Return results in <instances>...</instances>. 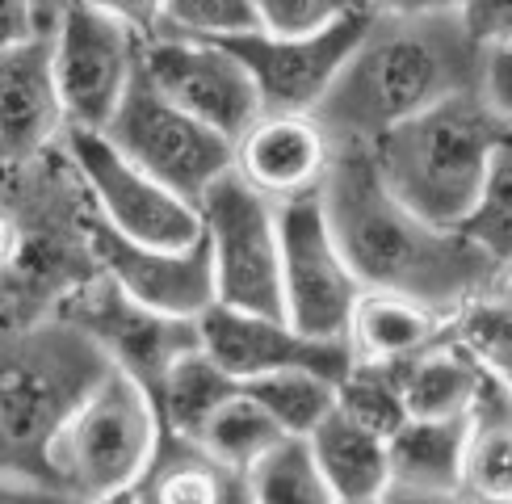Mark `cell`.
Returning <instances> with one entry per match:
<instances>
[{
    "instance_id": "6da1fadb",
    "label": "cell",
    "mask_w": 512,
    "mask_h": 504,
    "mask_svg": "<svg viewBox=\"0 0 512 504\" xmlns=\"http://www.w3.org/2000/svg\"><path fill=\"white\" fill-rule=\"evenodd\" d=\"M483 47L462 5H374L332 93L311 114L332 147H374L403 122L475 93Z\"/></svg>"
},
{
    "instance_id": "7a4b0ae2",
    "label": "cell",
    "mask_w": 512,
    "mask_h": 504,
    "mask_svg": "<svg viewBox=\"0 0 512 504\" xmlns=\"http://www.w3.org/2000/svg\"><path fill=\"white\" fill-rule=\"evenodd\" d=\"M319 202L361 290L399 294L437 315H454L500 278L462 231H441L391 198L370 147H332Z\"/></svg>"
},
{
    "instance_id": "3957f363",
    "label": "cell",
    "mask_w": 512,
    "mask_h": 504,
    "mask_svg": "<svg viewBox=\"0 0 512 504\" xmlns=\"http://www.w3.org/2000/svg\"><path fill=\"white\" fill-rule=\"evenodd\" d=\"M105 374L97 345L55 315L0 328V475L51 488L55 437Z\"/></svg>"
},
{
    "instance_id": "277c9868",
    "label": "cell",
    "mask_w": 512,
    "mask_h": 504,
    "mask_svg": "<svg viewBox=\"0 0 512 504\" xmlns=\"http://www.w3.org/2000/svg\"><path fill=\"white\" fill-rule=\"evenodd\" d=\"M508 139L512 126L500 122L475 89L382 135L370 156L399 206L441 231H458L471 219L487 168Z\"/></svg>"
},
{
    "instance_id": "5b68a950",
    "label": "cell",
    "mask_w": 512,
    "mask_h": 504,
    "mask_svg": "<svg viewBox=\"0 0 512 504\" xmlns=\"http://www.w3.org/2000/svg\"><path fill=\"white\" fill-rule=\"evenodd\" d=\"M156 404L135 378L110 370L51 446V488L72 504L131 496L160 446Z\"/></svg>"
},
{
    "instance_id": "8992f818",
    "label": "cell",
    "mask_w": 512,
    "mask_h": 504,
    "mask_svg": "<svg viewBox=\"0 0 512 504\" xmlns=\"http://www.w3.org/2000/svg\"><path fill=\"white\" fill-rule=\"evenodd\" d=\"M135 5H63L51 42L68 135H101L143 63Z\"/></svg>"
},
{
    "instance_id": "52a82bcc",
    "label": "cell",
    "mask_w": 512,
    "mask_h": 504,
    "mask_svg": "<svg viewBox=\"0 0 512 504\" xmlns=\"http://www.w3.org/2000/svg\"><path fill=\"white\" fill-rule=\"evenodd\" d=\"M101 139L126 164H135L139 173L173 189L189 206H198L223 177L236 173V143L177 110L173 101L160 97L143 80V72L135 76L131 93L122 97L118 114L101 131Z\"/></svg>"
},
{
    "instance_id": "ba28073f",
    "label": "cell",
    "mask_w": 512,
    "mask_h": 504,
    "mask_svg": "<svg viewBox=\"0 0 512 504\" xmlns=\"http://www.w3.org/2000/svg\"><path fill=\"white\" fill-rule=\"evenodd\" d=\"M198 227L215 282V307L286 320L277 206L231 173L198 202Z\"/></svg>"
},
{
    "instance_id": "9c48e42d",
    "label": "cell",
    "mask_w": 512,
    "mask_h": 504,
    "mask_svg": "<svg viewBox=\"0 0 512 504\" xmlns=\"http://www.w3.org/2000/svg\"><path fill=\"white\" fill-rule=\"evenodd\" d=\"M277 240H282V315L311 341L345 345L361 282L340 252L319 194L277 206Z\"/></svg>"
},
{
    "instance_id": "30bf717a",
    "label": "cell",
    "mask_w": 512,
    "mask_h": 504,
    "mask_svg": "<svg viewBox=\"0 0 512 504\" xmlns=\"http://www.w3.org/2000/svg\"><path fill=\"white\" fill-rule=\"evenodd\" d=\"M63 156L89 198L93 219L118 240L139 248H194L202 240L198 206L126 164L101 135H63Z\"/></svg>"
},
{
    "instance_id": "8fae6325",
    "label": "cell",
    "mask_w": 512,
    "mask_h": 504,
    "mask_svg": "<svg viewBox=\"0 0 512 504\" xmlns=\"http://www.w3.org/2000/svg\"><path fill=\"white\" fill-rule=\"evenodd\" d=\"M47 315L80 328L97 345V353L110 362V370L135 378L147 395L164 383V374L173 370L185 353H194L202 345L198 324L168 320V315H156V311L131 303L122 290L105 282L101 273H89V278L76 282L72 290H63Z\"/></svg>"
},
{
    "instance_id": "7c38bea8",
    "label": "cell",
    "mask_w": 512,
    "mask_h": 504,
    "mask_svg": "<svg viewBox=\"0 0 512 504\" xmlns=\"http://www.w3.org/2000/svg\"><path fill=\"white\" fill-rule=\"evenodd\" d=\"M370 17H374V5H345V13L324 34H311V38L252 34V38L231 42L227 51L248 68L265 114L311 118L332 93L340 68L349 63L353 47L366 34Z\"/></svg>"
},
{
    "instance_id": "4fadbf2b",
    "label": "cell",
    "mask_w": 512,
    "mask_h": 504,
    "mask_svg": "<svg viewBox=\"0 0 512 504\" xmlns=\"http://www.w3.org/2000/svg\"><path fill=\"white\" fill-rule=\"evenodd\" d=\"M139 72L160 97L231 143H240L265 114L248 68L215 42L147 38Z\"/></svg>"
},
{
    "instance_id": "5bb4252c",
    "label": "cell",
    "mask_w": 512,
    "mask_h": 504,
    "mask_svg": "<svg viewBox=\"0 0 512 504\" xmlns=\"http://www.w3.org/2000/svg\"><path fill=\"white\" fill-rule=\"evenodd\" d=\"M89 261L114 290H122L131 303L168 315V320L198 324L215 307V282H210L206 244L194 248H139L131 240H118L97 219L89 227Z\"/></svg>"
},
{
    "instance_id": "9a60e30c",
    "label": "cell",
    "mask_w": 512,
    "mask_h": 504,
    "mask_svg": "<svg viewBox=\"0 0 512 504\" xmlns=\"http://www.w3.org/2000/svg\"><path fill=\"white\" fill-rule=\"evenodd\" d=\"M198 332L206 357L236 383H256V378L286 370H311L340 383L353 366L345 345L311 341V336L277 320V315H244V311L210 307L198 320Z\"/></svg>"
},
{
    "instance_id": "2e32d148",
    "label": "cell",
    "mask_w": 512,
    "mask_h": 504,
    "mask_svg": "<svg viewBox=\"0 0 512 504\" xmlns=\"http://www.w3.org/2000/svg\"><path fill=\"white\" fill-rule=\"evenodd\" d=\"M51 42L55 30L0 51V164L5 168H30L47 160L68 135Z\"/></svg>"
},
{
    "instance_id": "e0dca14e",
    "label": "cell",
    "mask_w": 512,
    "mask_h": 504,
    "mask_svg": "<svg viewBox=\"0 0 512 504\" xmlns=\"http://www.w3.org/2000/svg\"><path fill=\"white\" fill-rule=\"evenodd\" d=\"M328 164L332 139L315 118L298 114H261L236 143V177L273 206L319 194Z\"/></svg>"
},
{
    "instance_id": "ac0fdd59",
    "label": "cell",
    "mask_w": 512,
    "mask_h": 504,
    "mask_svg": "<svg viewBox=\"0 0 512 504\" xmlns=\"http://www.w3.org/2000/svg\"><path fill=\"white\" fill-rule=\"evenodd\" d=\"M445 332H450V315H437L399 294L366 290L353 307L345 349L353 366H408L420 353L441 345Z\"/></svg>"
},
{
    "instance_id": "d6986e66",
    "label": "cell",
    "mask_w": 512,
    "mask_h": 504,
    "mask_svg": "<svg viewBox=\"0 0 512 504\" xmlns=\"http://www.w3.org/2000/svg\"><path fill=\"white\" fill-rule=\"evenodd\" d=\"M466 504H512V387L487 374L462 420V479Z\"/></svg>"
},
{
    "instance_id": "ffe728a7",
    "label": "cell",
    "mask_w": 512,
    "mask_h": 504,
    "mask_svg": "<svg viewBox=\"0 0 512 504\" xmlns=\"http://www.w3.org/2000/svg\"><path fill=\"white\" fill-rule=\"evenodd\" d=\"M135 504H252L248 475L215 462L202 446L160 433V446L131 492Z\"/></svg>"
},
{
    "instance_id": "44dd1931",
    "label": "cell",
    "mask_w": 512,
    "mask_h": 504,
    "mask_svg": "<svg viewBox=\"0 0 512 504\" xmlns=\"http://www.w3.org/2000/svg\"><path fill=\"white\" fill-rule=\"evenodd\" d=\"M307 450L315 458L319 475L332 488L336 500H382L391 496V458L387 437L353 425L340 412H332L324 425L307 437Z\"/></svg>"
},
{
    "instance_id": "7402d4cb",
    "label": "cell",
    "mask_w": 512,
    "mask_h": 504,
    "mask_svg": "<svg viewBox=\"0 0 512 504\" xmlns=\"http://www.w3.org/2000/svg\"><path fill=\"white\" fill-rule=\"evenodd\" d=\"M387 458H391V492L458 496L462 420H408L387 441Z\"/></svg>"
},
{
    "instance_id": "603a6c76",
    "label": "cell",
    "mask_w": 512,
    "mask_h": 504,
    "mask_svg": "<svg viewBox=\"0 0 512 504\" xmlns=\"http://www.w3.org/2000/svg\"><path fill=\"white\" fill-rule=\"evenodd\" d=\"M483 370L466 357L450 336L416 362L403 366V408L408 420H466L483 387Z\"/></svg>"
},
{
    "instance_id": "cb8c5ba5",
    "label": "cell",
    "mask_w": 512,
    "mask_h": 504,
    "mask_svg": "<svg viewBox=\"0 0 512 504\" xmlns=\"http://www.w3.org/2000/svg\"><path fill=\"white\" fill-rule=\"evenodd\" d=\"M236 391H240L236 378L223 374L206 357V349L198 345L194 353H185L181 362L164 374V383L152 391V404H156L164 433L194 441L202 433V425L210 420V412H215L219 404H227Z\"/></svg>"
},
{
    "instance_id": "d4e9b609",
    "label": "cell",
    "mask_w": 512,
    "mask_h": 504,
    "mask_svg": "<svg viewBox=\"0 0 512 504\" xmlns=\"http://www.w3.org/2000/svg\"><path fill=\"white\" fill-rule=\"evenodd\" d=\"M143 38H185L231 47L240 38L261 34L256 0H164V5H139Z\"/></svg>"
},
{
    "instance_id": "484cf974",
    "label": "cell",
    "mask_w": 512,
    "mask_h": 504,
    "mask_svg": "<svg viewBox=\"0 0 512 504\" xmlns=\"http://www.w3.org/2000/svg\"><path fill=\"white\" fill-rule=\"evenodd\" d=\"M445 336H450L483 374L500 378V383H512V290L500 278L450 315V332Z\"/></svg>"
},
{
    "instance_id": "4316f807",
    "label": "cell",
    "mask_w": 512,
    "mask_h": 504,
    "mask_svg": "<svg viewBox=\"0 0 512 504\" xmlns=\"http://www.w3.org/2000/svg\"><path fill=\"white\" fill-rule=\"evenodd\" d=\"M282 441H286V433L277 429L269 420V412L240 387L227 404H219L210 412L202 433L194 437V446H202L215 462H223V467L248 475L256 462H261L269 450L282 446Z\"/></svg>"
},
{
    "instance_id": "83f0119b",
    "label": "cell",
    "mask_w": 512,
    "mask_h": 504,
    "mask_svg": "<svg viewBox=\"0 0 512 504\" xmlns=\"http://www.w3.org/2000/svg\"><path fill=\"white\" fill-rule=\"evenodd\" d=\"M240 387L269 412V420L286 437L307 441L336 412V383L324 374H311V370L269 374V378H256V383H240Z\"/></svg>"
},
{
    "instance_id": "f1b7e54d",
    "label": "cell",
    "mask_w": 512,
    "mask_h": 504,
    "mask_svg": "<svg viewBox=\"0 0 512 504\" xmlns=\"http://www.w3.org/2000/svg\"><path fill=\"white\" fill-rule=\"evenodd\" d=\"M336 412L378 437H395L408 425L403 408V366H349L336 383Z\"/></svg>"
},
{
    "instance_id": "f546056e",
    "label": "cell",
    "mask_w": 512,
    "mask_h": 504,
    "mask_svg": "<svg viewBox=\"0 0 512 504\" xmlns=\"http://www.w3.org/2000/svg\"><path fill=\"white\" fill-rule=\"evenodd\" d=\"M252 504H336L303 437H286L248 471Z\"/></svg>"
},
{
    "instance_id": "4dcf8cb0",
    "label": "cell",
    "mask_w": 512,
    "mask_h": 504,
    "mask_svg": "<svg viewBox=\"0 0 512 504\" xmlns=\"http://www.w3.org/2000/svg\"><path fill=\"white\" fill-rule=\"evenodd\" d=\"M458 231L500 273L512 269V139L496 152L492 168H487L483 194H479V202L471 210V219H466Z\"/></svg>"
},
{
    "instance_id": "1f68e13d",
    "label": "cell",
    "mask_w": 512,
    "mask_h": 504,
    "mask_svg": "<svg viewBox=\"0 0 512 504\" xmlns=\"http://www.w3.org/2000/svg\"><path fill=\"white\" fill-rule=\"evenodd\" d=\"M340 13H345V5H332V0H256L261 34H269V38L324 34Z\"/></svg>"
},
{
    "instance_id": "d6a6232c",
    "label": "cell",
    "mask_w": 512,
    "mask_h": 504,
    "mask_svg": "<svg viewBox=\"0 0 512 504\" xmlns=\"http://www.w3.org/2000/svg\"><path fill=\"white\" fill-rule=\"evenodd\" d=\"M462 17L483 51L512 47V0H475V5H462Z\"/></svg>"
},
{
    "instance_id": "836d02e7",
    "label": "cell",
    "mask_w": 512,
    "mask_h": 504,
    "mask_svg": "<svg viewBox=\"0 0 512 504\" xmlns=\"http://www.w3.org/2000/svg\"><path fill=\"white\" fill-rule=\"evenodd\" d=\"M63 5H0V51L55 30Z\"/></svg>"
},
{
    "instance_id": "e575fe53",
    "label": "cell",
    "mask_w": 512,
    "mask_h": 504,
    "mask_svg": "<svg viewBox=\"0 0 512 504\" xmlns=\"http://www.w3.org/2000/svg\"><path fill=\"white\" fill-rule=\"evenodd\" d=\"M479 93L492 105V114L512 126V47L483 51V76H479Z\"/></svg>"
},
{
    "instance_id": "d590c367",
    "label": "cell",
    "mask_w": 512,
    "mask_h": 504,
    "mask_svg": "<svg viewBox=\"0 0 512 504\" xmlns=\"http://www.w3.org/2000/svg\"><path fill=\"white\" fill-rule=\"evenodd\" d=\"M26 248H30L26 227H21V219L13 215L5 202H0V278L13 273L21 261H26Z\"/></svg>"
},
{
    "instance_id": "8d00e7d4",
    "label": "cell",
    "mask_w": 512,
    "mask_h": 504,
    "mask_svg": "<svg viewBox=\"0 0 512 504\" xmlns=\"http://www.w3.org/2000/svg\"><path fill=\"white\" fill-rule=\"evenodd\" d=\"M0 504H72L68 496H59L47 483H30V479H13L0 475Z\"/></svg>"
},
{
    "instance_id": "74e56055",
    "label": "cell",
    "mask_w": 512,
    "mask_h": 504,
    "mask_svg": "<svg viewBox=\"0 0 512 504\" xmlns=\"http://www.w3.org/2000/svg\"><path fill=\"white\" fill-rule=\"evenodd\" d=\"M387 500H391V504H466V500H458V496H399V492H391Z\"/></svg>"
},
{
    "instance_id": "f35d334b",
    "label": "cell",
    "mask_w": 512,
    "mask_h": 504,
    "mask_svg": "<svg viewBox=\"0 0 512 504\" xmlns=\"http://www.w3.org/2000/svg\"><path fill=\"white\" fill-rule=\"evenodd\" d=\"M336 504H391V500L382 496V500H336Z\"/></svg>"
},
{
    "instance_id": "ab89813d",
    "label": "cell",
    "mask_w": 512,
    "mask_h": 504,
    "mask_svg": "<svg viewBox=\"0 0 512 504\" xmlns=\"http://www.w3.org/2000/svg\"><path fill=\"white\" fill-rule=\"evenodd\" d=\"M101 504H135L131 496H114V500H101Z\"/></svg>"
},
{
    "instance_id": "60d3db41",
    "label": "cell",
    "mask_w": 512,
    "mask_h": 504,
    "mask_svg": "<svg viewBox=\"0 0 512 504\" xmlns=\"http://www.w3.org/2000/svg\"><path fill=\"white\" fill-rule=\"evenodd\" d=\"M500 282H504V286L512 290V269H504V273H500Z\"/></svg>"
},
{
    "instance_id": "b9f144b4",
    "label": "cell",
    "mask_w": 512,
    "mask_h": 504,
    "mask_svg": "<svg viewBox=\"0 0 512 504\" xmlns=\"http://www.w3.org/2000/svg\"><path fill=\"white\" fill-rule=\"evenodd\" d=\"M508 387H512V383H508Z\"/></svg>"
}]
</instances>
